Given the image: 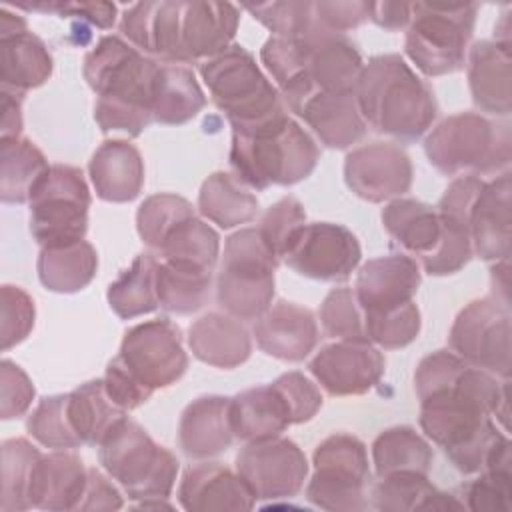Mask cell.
I'll list each match as a JSON object with an SVG mask.
<instances>
[{
    "label": "cell",
    "mask_w": 512,
    "mask_h": 512,
    "mask_svg": "<svg viewBox=\"0 0 512 512\" xmlns=\"http://www.w3.org/2000/svg\"><path fill=\"white\" fill-rule=\"evenodd\" d=\"M88 172L96 196L106 202H130L144 186V160L128 140L102 142L90 158Z\"/></svg>",
    "instance_id": "4316f807"
},
{
    "label": "cell",
    "mask_w": 512,
    "mask_h": 512,
    "mask_svg": "<svg viewBox=\"0 0 512 512\" xmlns=\"http://www.w3.org/2000/svg\"><path fill=\"white\" fill-rule=\"evenodd\" d=\"M218 252L220 238L216 230L196 214L178 222L158 248V254L166 262L192 264L212 272L218 262Z\"/></svg>",
    "instance_id": "b9f144b4"
},
{
    "label": "cell",
    "mask_w": 512,
    "mask_h": 512,
    "mask_svg": "<svg viewBox=\"0 0 512 512\" xmlns=\"http://www.w3.org/2000/svg\"><path fill=\"white\" fill-rule=\"evenodd\" d=\"M212 102L226 114L232 130H246L286 114L284 100L262 74L254 56L240 44L200 64Z\"/></svg>",
    "instance_id": "8992f818"
},
{
    "label": "cell",
    "mask_w": 512,
    "mask_h": 512,
    "mask_svg": "<svg viewBox=\"0 0 512 512\" xmlns=\"http://www.w3.org/2000/svg\"><path fill=\"white\" fill-rule=\"evenodd\" d=\"M230 398L200 396L192 400L178 422V444L190 458L218 456L230 448Z\"/></svg>",
    "instance_id": "83f0119b"
},
{
    "label": "cell",
    "mask_w": 512,
    "mask_h": 512,
    "mask_svg": "<svg viewBox=\"0 0 512 512\" xmlns=\"http://www.w3.org/2000/svg\"><path fill=\"white\" fill-rule=\"evenodd\" d=\"M278 262L258 228L230 234L216 276L220 308L238 320H256L272 304Z\"/></svg>",
    "instance_id": "9c48e42d"
},
{
    "label": "cell",
    "mask_w": 512,
    "mask_h": 512,
    "mask_svg": "<svg viewBox=\"0 0 512 512\" xmlns=\"http://www.w3.org/2000/svg\"><path fill=\"white\" fill-rule=\"evenodd\" d=\"M126 416L104 388V380H90L68 394V418L82 444L98 446Z\"/></svg>",
    "instance_id": "74e56055"
},
{
    "label": "cell",
    "mask_w": 512,
    "mask_h": 512,
    "mask_svg": "<svg viewBox=\"0 0 512 512\" xmlns=\"http://www.w3.org/2000/svg\"><path fill=\"white\" fill-rule=\"evenodd\" d=\"M212 270L180 262H158L156 294L158 304L172 314H192L210 298Z\"/></svg>",
    "instance_id": "f35d334b"
},
{
    "label": "cell",
    "mask_w": 512,
    "mask_h": 512,
    "mask_svg": "<svg viewBox=\"0 0 512 512\" xmlns=\"http://www.w3.org/2000/svg\"><path fill=\"white\" fill-rule=\"evenodd\" d=\"M28 30V24L22 16L12 14L8 8L0 10V34H14V32H22Z\"/></svg>",
    "instance_id": "6125c7cd"
},
{
    "label": "cell",
    "mask_w": 512,
    "mask_h": 512,
    "mask_svg": "<svg viewBox=\"0 0 512 512\" xmlns=\"http://www.w3.org/2000/svg\"><path fill=\"white\" fill-rule=\"evenodd\" d=\"M510 174L484 182L468 212L466 228L472 252L488 262L510 256Z\"/></svg>",
    "instance_id": "cb8c5ba5"
},
{
    "label": "cell",
    "mask_w": 512,
    "mask_h": 512,
    "mask_svg": "<svg viewBox=\"0 0 512 512\" xmlns=\"http://www.w3.org/2000/svg\"><path fill=\"white\" fill-rule=\"evenodd\" d=\"M244 8L280 38H302L316 26L314 2H262Z\"/></svg>",
    "instance_id": "7dc6e473"
},
{
    "label": "cell",
    "mask_w": 512,
    "mask_h": 512,
    "mask_svg": "<svg viewBox=\"0 0 512 512\" xmlns=\"http://www.w3.org/2000/svg\"><path fill=\"white\" fill-rule=\"evenodd\" d=\"M122 496L118 488L96 468H88V482L78 510H120Z\"/></svg>",
    "instance_id": "6f0895ef"
},
{
    "label": "cell",
    "mask_w": 512,
    "mask_h": 512,
    "mask_svg": "<svg viewBox=\"0 0 512 512\" xmlns=\"http://www.w3.org/2000/svg\"><path fill=\"white\" fill-rule=\"evenodd\" d=\"M382 224L402 254L416 256L430 276L454 274L474 254L460 224L414 198L390 200L382 210Z\"/></svg>",
    "instance_id": "5b68a950"
},
{
    "label": "cell",
    "mask_w": 512,
    "mask_h": 512,
    "mask_svg": "<svg viewBox=\"0 0 512 512\" xmlns=\"http://www.w3.org/2000/svg\"><path fill=\"white\" fill-rule=\"evenodd\" d=\"M302 44V72L318 92H354L360 72L362 56L346 34L314 26L312 32L300 38ZM298 78V76H296Z\"/></svg>",
    "instance_id": "ffe728a7"
},
{
    "label": "cell",
    "mask_w": 512,
    "mask_h": 512,
    "mask_svg": "<svg viewBox=\"0 0 512 512\" xmlns=\"http://www.w3.org/2000/svg\"><path fill=\"white\" fill-rule=\"evenodd\" d=\"M236 472L256 500H286L302 490L308 462L296 442L274 436L248 442L236 456Z\"/></svg>",
    "instance_id": "2e32d148"
},
{
    "label": "cell",
    "mask_w": 512,
    "mask_h": 512,
    "mask_svg": "<svg viewBox=\"0 0 512 512\" xmlns=\"http://www.w3.org/2000/svg\"><path fill=\"white\" fill-rule=\"evenodd\" d=\"M88 482V468L72 452L42 454L32 470L30 508L64 512L78 510Z\"/></svg>",
    "instance_id": "d4e9b609"
},
{
    "label": "cell",
    "mask_w": 512,
    "mask_h": 512,
    "mask_svg": "<svg viewBox=\"0 0 512 512\" xmlns=\"http://www.w3.org/2000/svg\"><path fill=\"white\" fill-rule=\"evenodd\" d=\"M478 6L474 2H414L404 52L424 76L464 66Z\"/></svg>",
    "instance_id": "30bf717a"
},
{
    "label": "cell",
    "mask_w": 512,
    "mask_h": 512,
    "mask_svg": "<svg viewBox=\"0 0 512 512\" xmlns=\"http://www.w3.org/2000/svg\"><path fill=\"white\" fill-rule=\"evenodd\" d=\"M160 60L118 36H102L84 58V80L98 94L94 120L102 132L140 136L152 120V88Z\"/></svg>",
    "instance_id": "7a4b0ae2"
},
{
    "label": "cell",
    "mask_w": 512,
    "mask_h": 512,
    "mask_svg": "<svg viewBox=\"0 0 512 512\" xmlns=\"http://www.w3.org/2000/svg\"><path fill=\"white\" fill-rule=\"evenodd\" d=\"M258 208V198L238 176L228 172L210 174L198 192L200 214L220 228H234L254 220Z\"/></svg>",
    "instance_id": "d590c367"
},
{
    "label": "cell",
    "mask_w": 512,
    "mask_h": 512,
    "mask_svg": "<svg viewBox=\"0 0 512 512\" xmlns=\"http://www.w3.org/2000/svg\"><path fill=\"white\" fill-rule=\"evenodd\" d=\"M434 454L430 444L410 426H394L372 442V464L378 478L394 472L428 474Z\"/></svg>",
    "instance_id": "60d3db41"
},
{
    "label": "cell",
    "mask_w": 512,
    "mask_h": 512,
    "mask_svg": "<svg viewBox=\"0 0 512 512\" xmlns=\"http://www.w3.org/2000/svg\"><path fill=\"white\" fill-rule=\"evenodd\" d=\"M362 318L366 340L384 350L408 346L418 338L422 328L420 310L414 300L382 312H362Z\"/></svg>",
    "instance_id": "f6af8a7d"
},
{
    "label": "cell",
    "mask_w": 512,
    "mask_h": 512,
    "mask_svg": "<svg viewBox=\"0 0 512 512\" xmlns=\"http://www.w3.org/2000/svg\"><path fill=\"white\" fill-rule=\"evenodd\" d=\"M22 132V94L2 88L0 138H18Z\"/></svg>",
    "instance_id": "94428289"
},
{
    "label": "cell",
    "mask_w": 512,
    "mask_h": 512,
    "mask_svg": "<svg viewBox=\"0 0 512 512\" xmlns=\"http://www.w3.org/2000/svg\"><path fill=\"white\" fill-rule=\"evenodd\" d=\"M510 42L480 40L468 52V86L474 104L490 114L508 116L512 108Z\"/></svg>",
    "instance_id": "484cf974"
},
{
    "label": "cell",
    "mask_w": 512,
    "mask_h": 512,
    "mask_svg": "<svg viewBox=\"0 0 512 512\" xmlns=\"http://www.w3.org/2000/svg\"><path fill=\"white\" fill-rule=\"evenodd\" d=\"M104 388L108 392V396L112 398V402L122 408L124 412L134 410L138 406H142L146 400H150V396L154 392H150L146 386H142L124 366L118 358H112L106 366V374H104Z\"/></svg>",
    "instance_id": "11a10c76"
},
{
    "label": "cell",
    "mask_w": 512,
    "mask_h": 512,
    "mask_svg": "<svg viewBox=\"0 0 512 512\" xmlns=\"http://www.w3.org/2000/svg\"><path fill=\"white\" fill-rule=\"evenodd\" d=\"M420 286V266L408 254L378 256L362 264L354 296L362 312H382L412 302Z\"/></svg>",
    "instance_id": "7402d4cb"
},
{
    "label": "cell",
    "mask_w": 512,
    "mask_h": 512,
    "mask_svg": "<svg viewBox=\"0 0 512 512\" xmlns=\"http://www.w3.org/2000/svg\"><path fill=\"white\" fill-rule=\"evenodd\" d=\"M96 268V250L86 240L56 248H42L36 262L42 286L58 294H74L86 288L94 280Z\"/></svg>",
    "instance_id": "e575fe53"
},
{
    "label": "cell",
    "mask_w": 512,
    "mask_h": 512,
    "mask_svg": "<svg viewBox=\"0 0 512 512\" xmlns=\"http://www.w3.org/2000/svg\"><path fill=\"white\" fill-rule=\"evenodd\" d=\"M34 394L36 390L28 374L18 364L4 358L0 362V416L4 420L24 416Z\"/></svg>",
    "instance_id": "db71d44e"
},
{
    "label": "cell",
    "mask_w": 512,
    "mask_h": 512,
    "mask_svg": "<svg viewBox=\"0 0 512 512\" xmlns=\"http://www.w3.org/2000/svg\"><path fill=\"white\" fill-rule=\"evenodd\" d=\"M360 256V242L346 226L312 222L292 236L282 260L300 276L342 282L356 270Z\"/></svg>",
    "instance_id": "9a60e30c"
},
{
    "label": "cell",
    "mask_w": 512,
    "mask_h": 512,
    "mask_svg": "<svg viewBox=\"0 0 512 512\" xmlns=\"http://www.w3.org/2000/svg\"><path fill=\"white\" fill-rule=\"evenodd\" d=\"M384 356L368 340H338L322 346L308 370L330 396H362L384 374Z\"/></svg>",
    "instance_id": "ac0fdd59"
},
{
    "label": "cell",
    "mask_w": 512,
    "mask_h": 512,
    "mask_svg": "<svg viewBox=\"0 0 512 512\" xmlns=\"http://www.w3.org/2000/svg\"><path fill=\"white\" fill-rule=\"evenodd\" d=\"M252 334L264 354L284 362L304 360L318 344V324L312 310L284 300L270 304L254 320Z\"/></svg>",
    "instance_id": "603a6c76"
},
{
    "label": "cell",
    "mask_w": 512,
    "mask_h": 512,
    "mask_svg": "<svg viewBox=\"0 0 512 512\" xmlns=\"http://www.w3.org/2000/svg\"><path fill=\"white\" fill-rule=\"evenodd\" d=\"M52 56L30 30L0 34V80L4 90L24 94L52 76Z\"/></svg>",
    "instance_id": "1f68e13d"
},
{
    "label": "cell",
    "mask_w": 512,
    "mask_h": 512,
    "mask_svg": "<svg viewBox=\"0 0 512 512\" xmlns=\"http://www.w3.org/2000/svg\"><path fill=\"white\" fill-rule=\"evenodd\" d=\"M40 148L26 138H0V198L4 204H24L48 170Z\"/></svg>",
    "instance_id": "8d00e7d4"
},
{
    "label": "cell",
    "mask_w": 512,
    "mask_h": 512,
    "mask_svg": "<svg viewBox=\"0 0 512 512\" xmlns=\"http://www.w3.org/2000/svg\"><path fill=\"white\" fill-rule=\"evenodd\" d=\"M192 204L176 194L160 192L148 196L136 212V228L142 238V242L158 252L162 240L168 236V232L182 220L194 216Z\"/></svg>",
    "instance_id": "ee69618b"
},
{
    "label": "cell",
    "mask_w": 512,
    "mask_h": 512,
    "mask_svg": "<svg viewBox=\"0 0 512 512\" xmlns=\"http://www.w3.org/2000/svg\"><path fill=\"white\" fill-rule=\"evenodd\" d=\"M314 18L320 28L346 34L368 20V2H314Z\"/></svg>",
    "instance_id": "9f6ffc18"
},
{
    "label": "cell",
    "mask_w": 512,
    "mask_h": 512,
    "mask_svg": "<svg viewBox=\"0 0 512 512\" xmlns=\"http://www.w3.org/2000/svg\"><path fill=\"white\" fill-rule=\"evenodd\" d=\"M204 104L206 96L194 72L184 64L160 60L152 88V120L178 126L192 120Z\"/></svg>",
    "instance_id": "d6a6232c"
},
{
    "label": "cell",
    "mask_w": 512,
    "mask_h": 512,
    "mask_svg": "<svg viewBox=\"0 0 512 512\" xmlns=\"http://www.w3.org/2000/svg\"><path fill=\"white\" fill-rule=\"evenodd\" d=\"M510 128L476 112H460L444 118L424 140L430 164L446 174L470 170L496 174L510 164Z\"/></svg>",
    "instance_id": "ba28073f"
},
{
    "label": "cell",
    "mask_w": 512,
    "mask_h": 512,
    "mask_svg": "<svg viewBox=\"0 0 512 512\" xmlns=\"http://www.w3.org/2000/svg\"><path fill=\"white\" fill-rule=\"evenodd\" d=\"M188 346L200 362L224 370L244 364L252 352L242 320L222 312H208L194 320L188 328Z\"/></svg>",
    "instance_id": "f546056e"
},
{
    "label": "cell",
    "mask_w": 512,
    "mask_h": 512,
    "mask_svg": "<svg viewBox=\"0 0 512 512\" xmlns=\"http://www.w3.org/2000/svg\"><path fill=\"white\" fill-rule=\"evenodd\" d=\"M414 388L420 400V428L438 444L456 470L476 474L510 468V442L492 416L508 424V380L470 366L448 350L418 362Z\"/></svg>",
    "instance_id": "6da1fadb"
},
{
    "label": "cell",
    "mask_w": 512,
    "mask_h": 512,
    "mask_svg": "<svg viewBox=\"0 0 512 512\" xmlns=\"http://www.w3.org/2000/svg\"><path fill=\"white\" fill-rule=\"evenodd\" d=\"M288 404L292 424L308 422L322 408V394L318 386L302 372H286L272 382Z\"/></svg>",
    "instance_id": "f5cc1de1"
},
{
    "label": "cell",
    "mask_w": 512,
    "mask_h": 512,
    "mask_svg": "<svg viewBox=\"0 0 512 512\" xmlns=\"http://www.w3.org/2000/svg\"><path fill=\"white\" fill-rule=\"evenodd\" d=\"M42 452L26 438H10L2 442V498L0 510H30L28 490L34 464Z\"/></svg>",
    "instance_id": "7bdbcfd3"
},
{
    "label": "cell",
    "mask_w": 512,
    "mask_h": 512,
    "mask_svg": "<svg viewBox=\"0 0 512 512\" xmlns=\"http://www.w3.org/2000/svg\"><path fill=\"white\" fill-rule=\"evenodd\" d=\"M230 426L234 438L254 442L280 436L292 426V416L278 388L266 384L230 398Z\"/></svg>",
    "instance_id": "4dcf8cb0"
},
{
    "label": "cell",
    "mask_w": 512,
    "mask_h": 512,
    "mask_svg": "<svg viewBox=\"0 0 512 512\" xmlns=\"http://www.w3.org/2000/svg\"><path fill=\"white\" fill-rule=\"evenodd\" d=\"M318 136L334 150L356 144L366 134V122L360 114L354 92H316L296 112Z\"/></svg>",
    "instance_id": "f1b7e54d"
},
{
    "label": "cell",
    "mask_w": 512,
    "mask_h": 512,
    "mask_svg": "<svg viewBox=\"0 0 512 512\" xmlns=\"http://www.w3.org/2000/svg\"><path fill=\"white\" fill-rule=\"evenodd\" d=\"M368 18L384 30L408 28L412 4L408 2H368Z\"/></svg>",
    "instance_id": "91938a15"
},
{
    "label": "cell",
    "mask_w": 512,
    "mask_h": 512,
    "mask_svg": "<svg viewBox=\"0 0 512 512\" xmlns=\"http://www.w3.org/2000/svg\"><path fill=\"white\" fill-rule=\"evenodd\" d=\"M412 162L408 154L392 142L362 144L346 154V186L362 200L378 204L400 198L412 186Z\"/></svg>",
    "instance_id": "e0dca14e"
},
{
    "label": "cell",
    "mask_w": 512,
    "mask_h": 512,
    "mask_svg": "<svg viewBox=\"0 0 512 512\" xmlns=\"http://www.w3.org/2000/svg\"><path fill=\"white\" fill-rule=\"evenodd\" d=\"M304 224H306L304 206L294 196H284L262 214L260 224L256 228L262 234L268 248L274 252V256L282 260V254L288 242Z\"/></svg>",
    "instance_id": "681fc988"
},
{
    "label": "cell",
    "mask_w": 512,
    "mask_h": 512,
    "mask_svg": "<svg viewBox=\"0 0 512 512\" xmlns=\"http://www.w3.org/2000/svg\"><path fill=\"white\" fill-rule=\"evenodd\" d=\"M354 96L366 126L400 142H416L438 114L430 86L400 54L372 56L362 66Z\"/></svg>",
    "instance_id": "3957f363"
},
{
    "label": "cell",
    "mask_w": 512,
    "mask_h": 512,
    "mask_svg": "<svg viewBox=\"0 0 512 512\" xmlns=\"http://www.w3.org/2000/svg\"><path fill=\"white\" fill-rule=\"evenodd\" d=\"M158 260L154 254H138L132 264L108 286V304L122 320H132L142 314L154 312L158 304L156 294Z\"/></svg>",
    "instance_id": "ab89813d"
},
{
    "label": "cell",
    "mask_w": 512,
    "mask_h": 512,
    "mask_svg": "<svg viewBox=\"0 0 512 512\" xmlns=\"http://www.w3.org/2000/svg\"><path fill=\"white\" fill-rule=\"evenodd\" d=\"M240 12L230 2H180L176 64L210 60L232 46Z\"/></svg>",
    "instance_id": "d6986e66"
},
{
    "label": "cell",
    "mask_w": 512,
    "mask_h": 512,
    "mask_svg": "<svg viewBox=\"0 0 512 512\" xmlns=\"http://www.w3.org/2000/svg\"><path fill=\"white\" fill-rule=\"evenodd\" d=\"M2 326H0V342L2 350H10L20 344L30 330L34 328V300L20 288L12 284L2 286Z\"/></svg>",
    "instance_id": "816d5d0a"
},
{
    "label": "cell",
    "mask_w": 512,
    "mask_h": 512,
    "mask_svg": "<svg viewBox=\"0 0 512 512\" xmlns=\"http://www.w3.org/2000/svg\"><path fill=\"white\" fill-rule=\"evenodd\" d=\"M30 234L40 248L84 240L90 190L76 166L52 164L30 194Z\"/></svg>",
    "instance_id": "8fae6325"
},
{
    "label": "cell",
    "mask_w": 512,
    "mask_h": 512,
    "mask_svg": "<svg viewBox=\"0 0 512 512\" xmlns=\"http://www.w3.org/2000/svg\"><path fill=\"white\" fill-rule=\"evenodd\" d=\"M312 464L306 498L314 506L332 512H360L368 506L364 488L370 464L362 440L344 432L332 434L316 446Z\"/></svg>",
    "instance_id": "7c38bea8"
},
{
    "label": "cell",
    "mask_w": 512,
    "mask_h": 512,
    "mask_svg": "<svg viewBox=\"0 0 512 512\" xmlns=\"http://www.w3.org/2000/svg\"><path fill=\"white\" fill-rule=\"evenodd\" d=\"M116 358L150 392L176 384L188 368L182 332L168 318L148 320L126 330Z\"/></svg>",
    "instance_id": "5bb4252c"
},
{
    "label": "cell",
    "mask_w": 512,
    "mask_h": 512,
    "mask_svg": "<svg viewBox=\"0 0 512 512\" xmlns=\"http://www.w3.org/2000/svg\"><path fill=\"white\" fill-rule=\"evenodd\" d=\"M106 474L116 480L132 500H166L178 474L176 456L158 446L150 434L124 416L96 446Z\"/></svg>",
    "instance_id": "52a82bcc"
},
{
    "label": "cell",
    "mask_w": 512,
    "mask_h": 512,
    "mask_svg": "<svg viewBox=\"0 0 512 512\" xmlns=\"http://www.w3.org/2000/svg\"><path fill=\"white\" fill-rule=\"evenodd\" d=\"M510 468L484 470L480 478L462 486L466 506L474 512H510Z\"/></svg>",
    "instance_id": "f907efd6"
},
{
    "label": "cell",
    "mask_w": 512,
    "mask_h": 512,
    "mask_svg": "<svg viewBox=\"0 0 512 512\" xmlns=\"http://www.w3.org/2000/svg\"><path fill=\"white\" fill-rule=\"evenodd\" d=\"M372 506L382 512H414V510H462L452 494L440 492L428 474L394 472L382 476L372 488Z\"/></svg>",
    "instance_id": "836d02e7"
},
{
    "label": "cell",
    "mask_w": 512,
    "mask_h": 512,
    "mask_svg": "<svg viewBox=\"0 0 512 512\" xmlns=\"http://www.w3.org/2000/svg\"><path fill=\"white\" fill-rule=\"evenodd\" d=\"M320 158L312 136L282 114L246 130H232L230 166L246 186L266 190L268 186H292L308 178Z\"/></svg>",
    "instance_id": "277c9868"
},
{
    "label": "cell",
    "mask_w": 512,
    "mask_h": 512,
    "mask_svg": "<svg viewBox=\"0 0 512 512\" xmlns=\"http://www.w3.org/2000/svg\"><path fill=\"white\" fill-rule=\"evenodd\" d=\"M26 430L46 448L66 450L82 446V440L74 432L68 418V394L42 398L28 416Z\"/></svg>",
    "instance_id": "bcb514c9"
},
{
    "label": "cell",
    "mask_w": 512,
    "mask_h": 512,
    "mask_svg": "<svg viewBox=\"0 0 512 512\" xmlns=\"http://www.w3.org/2000/svg\"><path fill=\"white\" fill-rule=\"evenodd\" d=\"M178 502L190 512H246L254 508L256 498L238 472L220 462H200L186 468Z\"/></svg>",
    "instance_id": "44dd1931"
},
{
    "label": "cell",
    "mask_w": 512,
    "mask_h": 512,
    "mask_svg": "<svg viewBox=\"0 0 512 512\" xmlns=\"http://www.w3.org/2000/svg\"><path fill=\"white\" fill-rule=\"evenodd\" d=\"M324 334L340 340H366L362 310L352 288H334L320 304Z\"/></svg>",
    "instance_id": "c3c4849f"
},
{
    "label": "cell",
    "mask_w": 512,
    "mask_h": 512,
    "mask_svg": "<svg viewBox=\"0 0 512 512\" xmlns=\"http://www.w3.org/2000/svg\"><path fill=\"white\" fill-rule=\"evenodd\" d=\"M510 310L508 302L488 296L466 304L448 334L456 356L470 366L510 378Z\"/></svg>",
    "instance_id": "4fadbf2b"
},
{
    "label": "cell",
    "mask_w": 512,
    "mask_h": 512,
    "mask_svg": "<svg viewBox=\"0 0 512 512\" xmlns=\"http://www.w3.org/2000/svg\"><path fill=\"white\" fill-rule=\"evenodd\" d=\"M56 14L86 20L96 28H112L116 20V6L110 2H58Z\"/></svg>",
    "instance_id": "680465c9"
}]
</instances>
